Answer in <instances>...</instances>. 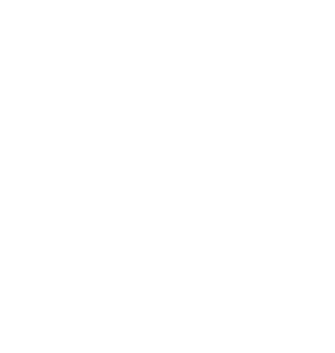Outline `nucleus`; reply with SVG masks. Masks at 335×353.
I'll use <instances>...</instances> for the list:
<instances>
[]
</instances>
